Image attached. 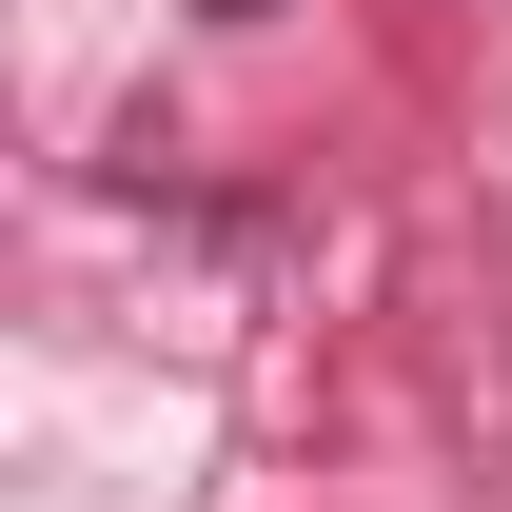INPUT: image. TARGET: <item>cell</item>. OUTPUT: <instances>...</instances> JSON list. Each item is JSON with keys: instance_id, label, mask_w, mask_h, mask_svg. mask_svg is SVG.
<instances>
[{"instance_id": "1", "label": "cell", "mask_w": 512, "mask_h": 512, "mask_svg": "<svg viewBox=\"0 0 512 512\" xmlns=\"http://www.w3.org/2000/svg\"><path fill=\"white\" fill-rule=\"evenodd\" d=\"M197 20H276V0H197Z\"/></svg>"}]
</instances>
